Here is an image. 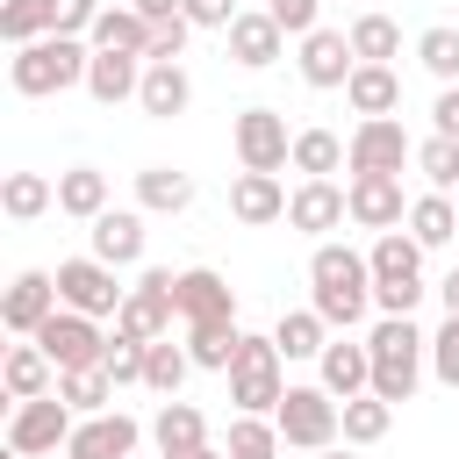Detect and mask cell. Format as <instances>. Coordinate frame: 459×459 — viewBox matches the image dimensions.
Wrapping results in <instances>:
<instances>
[{"mask_svg": "<svg viewBox=\"0 0 459 459\" xmlns=\"http://www.w3.org/2000/svg\"><path fill=\"white\" fill-rule=\"evenodd\" d=\"M308 308H316L330 330H351V323L373 308V265H366V251H351V244H316V251H308Z\"/></svg>", "mask_w": 459, "mask_h": 459, "instance_id": "cell-1", "label": "cell"}, {"mask_svg": "<svg viewBox=\"0 0 459 459\" xmlns=\"http://www.w3.org/2000/svg\"><path fill=\"white\" fill-rule=\"evenodd\" d=\"M86 65H93V43L86 36H43V43H22L7 57V79H14L22 100H50V93L86 86Z\"/></svg>", "mask_w": 459, "mask_h": 459, "instance_id": "cell-2", "label": "cell"}, {"mask_svg": "<svg viewBox=\"0 0 459 459\" xmlns=\"http://www.w3.org/2000/svg\"><path fill=\"white\" fill-rule=\"evenodd\" d=\"M366 351H373V394L380 402H409L423 366H430V337L409 323V316H380L366 330Z\"/></svg>", "mask_w": 459, "mask_h": 459, "instance_id": "cell-3", "label": "cell"}, {"mask_svg": "<svg viewBox=\"0 0 459 459\" xmlns=\"http://www.w3.org/2000/svg\"><path fill=\"white\" fill-rule=\"evenodd\" d=\"M366 265H373V301H380V316H409V308L423 301V244H416L409 230L373 237Z\"/></svg>", "mask_w": 459, "mask_h": 459, "instance_id": "cell-4", "label": "cell"}, {"mask_svg": "<svg viewBox=\"0 0 459 459\" xmlns=\"http://www.w3.org/2000/svg\"><path fill=\"white\" fill-rule=\"evenodd\" d=\"M230 402H237V416H273L280 402H287V359H280V344L273 337H237V366H230Z\"/></svg>", "mask_w": 459, "mask_h": 459, "instance_id": "cell-5", "label": "cell"}, {"mask_svg": "<svg viewBox=\"0 0 459 459\" xmlns=\"http://www.w3.org/2000/svg\"><path fill=\"white\" fill-rule=\"evenodd\" d=\"M273 423H280V445H294V452L344 445V402L330 387H287V402L273 409Z\"/></svg>", "mask_w": 459, "mask_h": 459, "instance_id": "cell-6", "label": "cell"}, {"mask_svg": "<svg viewBox=\"0 0 459 459\" xmlns=\"http://www.w3.org/2000/svg\"><path fill=\"white\" fill-rule=\"evenodd\" d=\"M72 430H79V416H72L57 394H43V402H14V416H7V452H14V459L65 452V445H72Z\"/></svg>", "mask_w": 459, "mask_h": 459, "instance_id": "cell-7", "label": "cell"}, {"mask_svg": "<svg viewBox=\"0 0 459 459\" xmlns=\"http://www.w3.org/2000/svg\"><path fill=\"white\" fill-rule=\"evenodd\" d=\"M57 301L100 323V316H122L129 287H115V265H100V258L86 251V258H57Z\"/></svg>", "mask_w": 459, "mask_h": 459, "instance_id": "cell-8", "label": "cell"}, {"mask_svg": "<svg viewBox=\"0 0 459 459\" xmlns=\"http://www.w3.org/2000/svg\"><path fill=\"white\" fill-rule=\"evenodd\" d=\"M172 280H179V273L151 265V273L129 287V301H122L115 330H122V337H136V344H158V337H172V316H179V301H172Z\"/></svg>", "mask_w": 459, "mask_h": 459, "instance_id": "cell-9", "label": "cell"}, {"mask_svg": "<svg viewBox=\"0 0 459 459\" xmlns=\"http://www.w3.org/2000/svg\"><path fill=\"white\" fill-rule=\"evenodd\" d=\"M230 136H237V165L244 172H287L294 165V136H287L280 108H244Z\"/></svg>", "mask_w": 459, "mask_h": 459, "instance_id": "cell-10", "label": "cell"}, {"mask_svg": "<svg viewBox=\"0 0 459 459\" xmlns=\"http://www.w3.org/2000/svg\"><path fill=\"white\" fill-rule=\"evenodd\" d=\"M29 344H43V359H50L57 373H79V366H100V359H108L100 323H93V316H79V308H57Z\"/></svg>", "mask_w": 459, "mask_h": 459, "instance_id": "cell-11", "label": "cell"}, {"mask_svg": "<svg viewBox=\"0 0 459 459\" xmlns=\"http://www.w3.org/2000/svg\"><path fill=\"white\" fill-rule=\"evenodd\" d=\"M344 165L351 172H394L402 179V165H416V143H409V129L394 115H380V122H359L344 136Z\"/></svg>", "mask_w": 459, "mask_h": 459, "instance_id": "cell-12", "label": "cell"}, {"mask_svg": "<svg viewBox=\"0 0 459 459\" xmlns=\"http://www.w3.org/2000/svg\"><path fill=\"white\" fill-rule=\"evenodd\" d=\"M57 308H65V301H57V273H43V265L14 273V280H7V294H0V323H7L14 337H36Z\"/></svg>", "mask_w": 459, "mask_h": 459, "instance_id": "cell-13", "label": "cell"}, {"mask_svg": "<svg viewBox=\"0 0 459 459\" xmlns=\"http://www.w3.org/2000/svg\"><path fill=\"white\" fill-rule=\"evenodd\" d=\"M344 201H351V222L359 230H394V222H409V201H402V179L394 172H351V186H344Z\"/></svg>", "mask_w": 459, "mask_h": 459, "instance_id": "cell-14", "label": "cell"}, {"mask_svg": "<svg viewBox=\"0 0 459 459\" xmlns=\"http://www.w3.org/2000/svg\"><path fill=\"white\" fill-rule=\"evenodd\" d=\"M172 301H179V323H237V294L215 265H186L172 280Z\"/></svg>", "mask_w": 459, "mask_h": 459, "instance_id": "cell-15", "label": "cell"}, {"mask_svg": "<svg viewBox=\"0 0 459 459\" xmlns=\"http://www.w3.org/2000/svg\"><path fill=\"white\" fill-rule=\"evenodd\" d=\"M344 215H351V201H344L337 179H301L287 194V230H301V237H330Z\"/></svg>", "mask_w": 459, "mask_h": 459, "instance_id": "cell-16", "label": "cell"}, {"mask_svg": "<svg viewBox=\"0 0 459 459\" xmlns=\"http://www.w3.org/2000/svg\"><path fill=\"white\" fill-rule=\"evenodd\" d=\"M136 437H143V423H136V416H122V409H108V416H79V430H72L65 459H129V452H136Z\"/></svg>", "mask_w": 459, "mask_h": 459, "instance_id": "cell-17", "label": "cell"}, {"mask_svg": "<svg viewBox=\"0 0 459 459\" xmlns=\"http://www.w3.org/2000/svg\"><path fill=\"white\" fill-rule=\"evenodd\" d=\"M222 36H230V57H237L244 72H265V65H280V50H287V29H280L265 7H244Z\"/></svg>", "mask_w": 459, "mask_h": 459, "instance_id": "cell-18", "label": "cell"}, {"mask_svg": "<svg viewBox=\"0 0 459 459\" xmlns=\"http://www.w3.org/2000/svg\"><path fill=\"white\" fill-rule=\"evenodd\" d=\"M351 72H359V50H351L344 29H316V36H301V79H308L316 93L344 86Z\"/></svg>", "mask_w": 459, "mask_h": 459, "instance_id": "cell-19", "label": "cell"}, {"mask_svg": "<svg viewBox=\"0 0 459 459\" xmlns=\"http://www.w3.org/2000/svg\"><path fill=\"white\" fill-rule=\"evenodd\" d=\"M316 387H330L337 402H351V394H373V351H366V337L351 344V337H330L323 344V359H316Z\"/></svg>", "mask_w": 459, "mask_h": 459, "instance_id": "cell-20", "label": "cell"}, {"mask_svg": "<svg viewBox=\"0 0 459 459\" xmlns=\"http://www.w3.org/2000/svg\"><path fill=\"white\" fill-rule=\"evenodd\" d=\"M230 215L251 222V230L287 222V186H280V172H237V179H230Z\"/></svg>", "mask_w": 459, "mask_h": 459, "instance_id": "cell-21", "label": "cell"}, {"mask_svg": "<svg viewBox=\"0 0 459 459\" xmlns=\"http://www.w3.org/2000/svg\"><path fill=\"white\" fill-rule=\"evenodd\" d=\"M86 237H93V258L122 273V265L143 258V208H108V215H93Z\"/></svg>", "mask_w": 459, "mask_h": 459, "instance_id": "cell-22", "label": "cell"}, {"mask_svg": "<svg viewBox=\"0 0 459 459\" xmlns=\"http://www.w3.org/2000/svg\"><path fill=\"white\" fill-rule=\"evenodd\" d=\"M344 100H351L359 122H380V115L402 108V72H394V65H359V72L344 79Z\"/></svg>", "mask_w": 459, "mask_h": 459, "instance_id": "cell-23", "label": "cell"}, {"mask_svg": "<svg viewBox=\"0 0 459 459\" xmlns=\"http://www.w3.org/2000/svg\"><path fill=\"white\" fill-rule=\"evenodd\" d=\"M151 445H158V459L201 452V445H208V416H201L194 402H158V416H151Z\"/></svg>", "mask_w": 459, "mask_h": 459, "instance_id": "cell-24", "label": "cell"}, {"mask_svg": "<svg viewBox=\"0 0 459 459\" xmlns=\"http://www.w3.org/2000/svg\"><path fill=\"white\" fill-rule=\"evenodd\" d=\"M86 93H93L100 108H115V100H136V93H143V57L93 50V65H86Z\"/></svg>", "mask_w": 459, "mask_h": 459, "instance_id": "cell-25", "label": "cell"}, {"mask_svg": "<svg viewBox=\"0 0 459 459\" xmlns=\"http://www.w3.org/2000/svg\"><path fill=\"white\" fill-rule=\"evenodd\" d=\"M136 108H143L151 122L186 115V108H194V79H186V65H143V93H136Z\"/></svg>", "mask_w": 459, "mask_h": 459, "instance_id": "cell-26", "label": "cell"}, {"mask_svg": "<svg viewBox=\"0 0 459 459\" xmlns=\"http://www.w3.org/2000/svg\"><path fill=\"white\" fill-rule=\"evenodd\" d=\"M57 215H72V222L108 215V172L100 165H65L57 172Z\"/></svg>", "mask_w": 459, "mask_h": 459, "instance_id": "cell-27", "label": "cell"}, {"mask_svg": "<svg viewBox=\"0 0 459 459\" xmlns=\"http://www.w3.org/2000/svg\"><path fill=\"white\" fill-rule=\"evenodd\" d=\"M136 208L143 215H179V208H194V179L179 165H143L136 172Z\"/></svg>", "mask_w": 459, "mask_h": 459, "instance_id": "cell-28", "label": "cell"}, {"mask_svg": "<svg viewBox=\"0 0 459 459\" xmlns=\"http://www.w3.org/2000/svg\"><path fill=\"white\" fill-rule=\"evenodd\" d=\"M50 373H57V366L43 359V344H14V351L0 359V387H7L14 402H43V394H57Z\"/></svg>", "mask_w": 459, "mask_h": 459, "instance_id": "cell-29", "label": "cell"}, {"mask_svg": "<svg viewBox=\"0 0 459 459\" xmlns=\"http://www.w3.org/2000/svg\"><path fill=\"white\" fill-rule=\"evenodd\" d=\"M93 50H122V57H143L151 50V22L136 14V7H100V22H93V36H86Z\"/></svg>", "mask_w": 459, "mask_h": 459, "instance_id": "cell-30", "label": "cell"}, {"mask_svg": "<svg viewBox=\"0 0 459 459\" xmlns=\"http://www.w3.org/2000/svg\"><path fill=\"white\" fill-rule=\"evenodd\" d=\"M273 344H280V359H323L330 323H323L316 308H287V316L273 323Z\"/></svg>", "mask_w": 459, "mask_h": 459, "instance_id": "cell-31", "label": "cell"}, {"mask_svg": "<svg viewBox=\"0 0 459 459\" xmlns=\"http://www.w3.org/2000/svg\"><path fill=\"white\" fill-rule=\"evenodd\" d=\"M237 323H186V359L201 366V373H230L237 366Z\"/></svg>", "mask_w": 459, "mask_h": 459, "instance_id": "cell-32", "label": "cell"}, {"mask_svg": "<svg viewBox=\"0 0 459 459\" xmlns=\"http://www.w3.org/2000/svg\"><path fill=\"white\" fill-rule=\"evenodd\" d=\"M57 402H65L72 416H108V402H115V380H108V366L57 373Z\"/></svg>", "mask_w": 459, "mask_h": 459, "instance_id": "cell-33", "label": "cell"}, {"mask_svg": "<svg viewBox=\"0 0 459 459\" xmlns=\"http://www.w3.org/2000/svg\"><path fill=\"white\" fill-rule=\"evenodd\" d=\"M409 237H416L423 251L452 244V237H459V201H452V194H423V201H409Z\"/></svg>", "mask_w": 459, "mask_h": 459, "instance_id": "cell-34", "label": "cell"}, {"mask_svg": "<svg viewBox=\"0 0 459 459\" xmlns=\"http://www.w3.org/2000/svg\"><path fill=\"white\" fill-rule=\"evenodd\" d=\"M194 373V359H186V344H172V337H158L151 351H143V387L158 394V402H179V380Z\"/></svg>", "mask_w": 459, "mask_h": 459, "instance_id": "cell-35", "label": "cell"}, {"mask_svg": "<svg viewBox=\"0 0 459 459\" xmlns=\"http://www.w3.org/2000/svg\"><path fill=\"white\" fill-rule=\"evenodd\" d=\"M0 208H7L14 222H36L43 208H57V179H43V172H7V186H0Z\"/></svg>", "mask_w": 459, "mask_h": 459, "instance_id": "cell-36", "label": "cell"}, {"mask_svg": "<svg viewBox=\"0 0 459 459\" xmlns=\"http://www.w3.org/2000/svg\"><path fill=\"white\" fill-rule=\"evenodd\" d=\"M344 36H351L359 65H394V57H402V29H394L387 14H359V22L344 29Z\"/></svg>", "mask_w": 459, "mask_h": 459, "instance_id": "cell-37", "label": "cell"}, {"mask_svg": "<svg viewBox=\"0 0 459 459\" xmlns=\"http://www.w3.org/2000/svg\"><path fill=\"white\" fill-rule=\"evenodd\" d=\"M387 423H394V402H380V394H351L344 402V445H380L387 437Z\"/></svg>", "mask_w": 459, "mask_h": 459, "instance_id": "cell-38", "label": "cell"}, {"mask_svg": "<svg viewBox=\"0 0 459 459\" xmlns=\"http://www.w3.org/2000/svg\"><path fill=\"white\" fill-rule=\"evenodd\" d=\"M337 165H344V143L330 129H294V172L301 179H330Z\"/></svg>", "mask_w": 459, "mask_h": 459, "instance_id": "cell-39", "label": "cell"}, {"mask_svg": "<svg viewBox=\"0 0 459 459\" xmlns=\"http://www.w3.org/2000/svg\"><path fill=\"white\" fill-rule=\"evenodd\" d=\"M222 452H230V459H280L287 445H280V423H273V416H237Z\"/></svg>", "mask_w": 459, "mask_h": 459, "instance_id": "cell-40", "label": "cell"}, {"mask_svg": "<svg viewBox=\"0 0 459 459\" xmlns=\"http://www.w3.org/2000/svg\"><path fill=\"white\" fill-rule=\"evenodd\" d=\"M416 57H423V72H430V79H445V86H459V29H445V22H430V29L416 36Z\"/></svg>", "mask_w": 459, "mask_h": 459, "instance_id": "cell-41", "label": "cell"}, {"mask_svg": "<svg viewBox=\"0 0 459 459\" xmlns=\"http://www.w3.org/2000/svg\"><path fill=\"white\" fill-rule=\"evenodd\" d=\"M0 36L22 50V43H43L50 36V0H0Z\"/></svg>", "mask_w": 459, "mask_h": 459, "instance_id": "cell-42", "label": "cell"}, {"mask_svg": "<svg viewBox=\"0 0 459 459\" xmlns=\"http://www.w3.org/2000/svg\"><path fill=\"white\" fill-rule=\"evenodd\" d=\"M416 172L430 179V194H452L459 186V143L452 136H423L416 143Z\"/></svg>", "mask_w": 459, "mask_h": 459, "instance_id": "cell-43", "label": "cell"}, {"mask_svg": "<svg viewBox=\"0 0 459 459\" xmlns=\"http://www.w3.org/2000/svg\"><path fill=\"white\" fill-rule=\"evenodd\" d=\"M143 351H151V344H136V337L115 330V337H108V359H100L108 380H115V387H143Z\"/></svg>", "mask_w": 459, "mask_h": 459, "instance_id": "cell-44", "label": "cell"}, {"mask_svg": "<svg viewBox=\"0 0 459 459\" xmlns=\"http://www.w3.org/2000/svg\"><path fill=\"white\" fill-rule=\"evenodd\" d=\"M186 36H194V22H186V14L158 22V29H151V50H143V65H179V57H186Z\"/></svg>", "mask_w": 459, "mask_h": 459, "instance_id": "cell-45", "label": "cell"}, {"mask_svg": "<svg viewBox=\"0 0 459 459\" xmlns=\"http://www.w3.org/2000/svg\"><path fill=\"white\" fill-rule=\"evenodd\" d=\"M100 0H50V36H93Z\"/></svg>", "mask_w": 459, "mask_h": 459, "instance_id": "cell-46", "label": "cell"}, {"mask_svg": "<svg viewBox=\"0 0 459 459\" xmlns=\"http://www.w3.org/2000/svg\"><path fill=\"white\" fill-rule=\"evenodd\" d=\"M430 373H437L445 387H459V316L437 323V337H430Z\"/></svg>", "mask_w": 459, "mask_h": 459, "instance_id": "cell-47", "label": "cell"}, {"mask_svg": "<svg viewBox=\"0 0 459 459\" xmlns=\"http://www.w3.org/2000/svg\"><path fill=\"white\" fill-rule=\"evenodd\" d=\"M265 14H273L287 36H316V29H323V22H316V14H323V0H265Z\"/></svg>", "mask_w": 459, "mask_h": 459, "instance_id": "cell-48", "label": "cell"}, {"mask_svg": "<svg viewBox=\"0 0 459 459\" xmlns=\"http://www.w3.org/2000/svg\"><path fill=\"white\" fill-rule=\"evenodd\" d=\"M179 14H186V22H194V29H230V22H237V14H244V7H237V0H186V7H179Z\"/></svg>", "mask_w": 459, "mask_h": 459, "instance_id": "cell-49", "label": "cell"}, {"mask_svg": "<svg viewBox=\"0 0 459 459\" xmlns=\"http://www.w3.org/2000/svg\"><path fill=\"white\" fill-rule=\"evenodd\" d=\"M430 122H437V136H452V143H459V86H445V93H437Z\"/></svg>", "mask_w": 459, "mask_h": 459, "instance_id": "cell-50", "label": "cell"}, {"mask_svg": "<svg viewBox=\"0 0 459 459\" xmlns=\"http://www.w3.org/2000/svg\"><path fill=\"white\" fill-rule=\"evenodd\" d=\"M129 7H136V14H143V22H151V29H158V22H172V14H179V7H186V0H129Z\"/></svg>", "mask_w": 459, "mask_h": 459, "instance_id": "cell-51", "label": "cell"}, {"mask_svg": "<svg viewBox=\"0 0 459 459\" xmlns=\"http://www.w3.org/2000/svg\"><path fill=\"white\" fill-rule=\"evenodd\" d=\"M437 294H445V316H459V265H452V273L437 280Z\"/></svg>", "mask_w": 459, "mask_h": 459, "instance_id": "cell-52", "label": "cell"}, {"mask_svg": "<svg viewBox=\"0 0 459 459\" xmlns=\"http://www.w3.org/2000/svg\"><path fill=\"white\" fill-rule=\"evenodd\" d=\"M316 459H359V445H330V452H316Z\"/></svg>", "mask_w": 459, "mask_h": 459, "instance_id": "cell-53", "label": "cell"}, {"mask_svg": "<svg viewBox=\"0 0 459 459\" xmlns=\"http://www.w3.org/2000/svg\"><path fill=\"white\" fill-rule=\"evenodd\" d=\"M179 459H230V452H215V445H201V452H179Z\"/></svg>", "mask_w": 459, "mask_h": 459, "instance_id": "cell-54", "label": "cell"}]
</instances>
